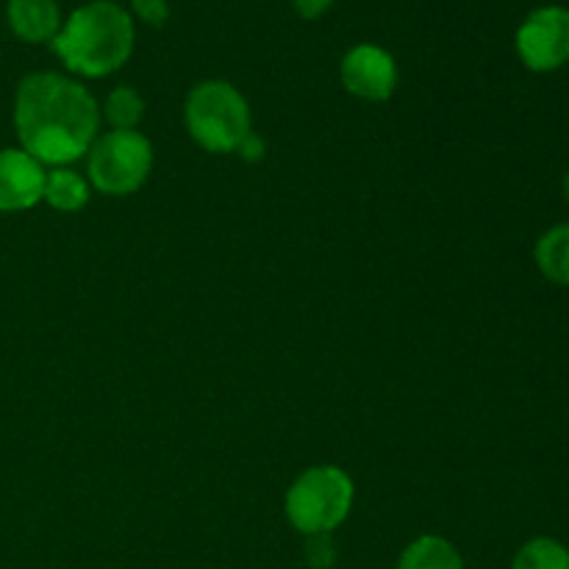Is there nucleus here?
I'll list each match as a JSON object with an SVG mask.
<instances>
[{
	"mask_svg": "<svg viewBox=\"0 0 569 569\" xmlns=\"http://www.w3.org/2000/svg\"><path fill=\"white\" fill-rule=\"evenodd\" d=\"M533 261H537L539 272L550 283L569 289V222H559V226L548 228L537 239Z\"/></svg>",
	"mask_w": 569,
	"mask_h": 569,
	"instance_id": "11",
	"label": "nucleus"
},
{
	"mask_svg": "<svg viewBox=\"0 0 569 569\" xmlns=\"http://www.w3.org/2000/svg\"><path fill=\"white\" fill-rule=\"evenodd\" d=\"M100 106L81 81L61 72H31L14 92L20 148L42 167H70L98 139Z\"/></svg>",
	"mask_w": 569,
	"mask_h": 569,
	"instance_id": "1",
	"label": "nucleus"
},
{
	"mask_svg": "<svg viewBox=\"0 0 569 569\" xmlns=\"http://www.w3.org/2000/svg\"><path fill=\"white\" fill-rule=\"evenodd\" d=\"M187 131L209 153H233L253 133V117L244 94L233 83L211 78L187 94Z\"/></svg>",
	"mask_w": 569,
	"mask_h": 569,
	"instance_id": "3",
	"label": "nucleus"
},
{
	"mask_svg": "<svg viewBox=\"0 0 569 569\" xmlns=\"http://www.w3.org/2000/svg\"><path fill=\"white\" fill-rule=\"evenodd\" d=\"M511 569H569V548L553 537H533L517 550Z\"/></svg>",
	"mask_w": 569,
	"mask_h": 569,
	"instance_id": "14",
	"label": "nucleus"
},
{
	"mask_svg": "<svg viewBox=\"0 0 569 569\" xmlns=\"http://www.w3.org/2000/svg\"><path fill=\"white\" fill-rule=\"evenodd\" d=\"M100 117H106L111 131H137L144 117V98L133 87H114L100 106Z\"/></svg>",
	"mask_w": 569,
	"mask_h": 569,
	"instance_id": "13",
	"label": "nucleus"
},
{
	"mask_svg": "<svg viewBox=\"0 0 569 569\" xmlns=\"http://www.w3.org/2000/svg\"><path fill=\"white\" fill-rule=\"evenodd\" d=\"M48 170L22 148H0V211H28L42 200Z\"/></svg>",
	"mask_w": 569,
	"mask_h": 569,
	"instance_id": "8",
	"label": "nucleus"
},
{
	"mask_svg": "<svg viewBox=\"0 0 569 569\" xmlns=\"http://www.w3.org/2000/svg\"><path fill=\"white\" fill-rule=\"evenodd\" d=\"M137 42L133 17L117 0H89L64 17L53 53L81 78H106L128 64Z\"/></svg>",
	"mask_w": 569,
	"mask_h": 569,
	"instance_id": "2",
	"label": "nucleus"
},
{
	"mask_svg": "<svg viewBox=\"0 0 569 569\" xmlns=\"http://www.w3.org/2000/svg\"><path fill=\"white\" fill-rule=\"evenodd\" d=\"M395 569H465L459 548L437 533H422L406 545Z\"/></svg>",
	"mask_w": 569,
	"mask_h": 569,
	"instance_id": "10",
	"label": "nucleus"
},
{
	"mask_svg": "<svg viewBox=\"0 0 569 569\" xmlns=\"http://www.w3.org/2000/svg\"><path fill=\"white\" fill-rule=\"evenodd\" d=\"M339 78L353 98L383 103L398 89V64H395V56L381 44L361 42L342 56Z\"/></svg>",
	"mask_w": 569,
	"mask_h": 569,
	"instance_id": "7",
	"label": "nucleus"
},
{
	"mask_svg": "<svg viewBox=\"0 0 569 569\" xmlns=\"http://www.w3.org/2000/svg\"><path fill=\"white\" fill-rule=\"evenodd\" d=\"M131 9L139 20L153 28H161L170 20V6H167V0H131Z\"/></svg>",
	"mask_w": 569,
	"mask_h": 569,
	"instance_id": "16",
	"label": "nucleus"
},
{
	"mask_svg": "<svg viewBox=\"0 0 569 569\" xmlns=\"http://www.w3.org/2000/svg\"><path fill=\"white\" fill-rule=\"evenodd\" d=\"M42 200L50 209L64 211V214L81 211L89 203V181L72 167H53L44 178Z\"/></svg>",
	"mask_w": 569,
	"mask_h": 569,
	"instance_id": "12",
	"label": "nucleus"
},
{
	"mask_svg": "<svg viewBox=\"0 0 569 569\" xmlns=\"http://www.w3.org/2000/svg\"><path fill=\"white\" fill-rule=\"evenodd\" d=\"M292 6L303 20H320L331 9L333 0H292Z\"/></svg>",
	"mask_w": 569,
	"mask_h": 569,
	"instance_id": "17",
	"label": "nucleus"
},
{
	"mask_svg": "<svg viewBox=\"0 0 569 569\" xmlns=\"http://www.w3.org/2000/svg\"><path fill=\"white\" fill-rule=\"evenodd\" d=\"M306 565L311 569H331L337 565V545H333L331 533L306 537Z\"/></svg>",
	"mask_w": 569,
	"mask_h": 569,
	"instance_id": "15",
	"label": "nucleus"
},
{
	"mask_svg": "<svg viewBox=\"0 0 569 569\" xmlns=\"http://www.w3.org/2000/svg\"><path fill=\"white\" fill-rule=\"evenodd\" d=\"M561 192H565V198H567V203H569V170H567V176L561 178Z\"/></svg>",
	"mask_w": 569,
	"mask_h": 569,
	"instance_id": "19",
	"label": "nucleus"
},
{
	"mask_svg": "<svg viewBox=\"0 0 569 569\" xmlns=\"http://www.w3.org/2000/svg\"><path fill=\"white\" fill-rule=\"evenodd\" d=\"M237 150L244 156V159L256 161V159H261V156H264V142H261L256 133H248V137H244V142L239 144Z\"/></svg>",
	"mask_w": 569,
	"mask_h": 569,
	"instance_id": "18",
	"label": "nucleus"
},
{
	"mask_svg": "<svg viewBox=\"0 0 569 569\" xmlns=\"http://www.w3.org/2000/svg\"><path fill=\"white\" fill-rule=\"evenodd\" d=\"M6 22H9V31L22 42L44 44L59 37L64 17L56 0H9Z\"/></svg>",
	"mask_w": 569,
	"mask_h": 569,
	"instance_id": "9",
	"label": "nucleus"
},
{
	"mask_svg": "<svg viewBox=\"0 0 569 569\" xmlns=\"http://www.w3.org/2000/svg\"><path fill=\"white\" fill-rule=\"evenodd\" d=\"M517 56L531 72H556L569 64V9L539 6L520 22L515 37Z\"/></svg>",
	"mask_w": 569,
	"mask_h": 569,
	"instance_id": "6",
	"label": "nucleus"
},
{
	"mask_svg": "<svg viewBox=\"0 0 569 569\" xmlns=\"http://www.w3.org/2000/svg\"><path fill=\"white\" fill-rule=\"evenodd\" d=\"M353 478L333 465H317L300 472L283 498V511L303 537L333 533L353 509Z\"/></svg>",
	"mask_w": 569,
	"mask_h": 569,
	"instance_id": "4",
	"label": "nucleus"
},
{
	"mask_svg": "<svg viewBox=\"0 0 569 569\" xmlns=\"http://www.w3.org/2000/svg\"><path fill=\"white\" fill-rule=\"evenodd\" d=\"M153 170V144L139 131L98 133L87 153V178L98 192L126 198L144 187Z\"/></svg>",
	"mask_w": 569,
	"mask_h": 569,
	"instance_id": "5",
	"label": "nucleus"
}]
</instances>
